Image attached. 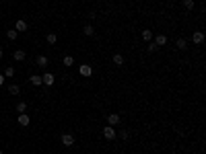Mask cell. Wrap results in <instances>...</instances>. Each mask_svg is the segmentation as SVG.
<instances>
[{
	"instance_id": "1",
	"label": "cell",
	"mask_w": 206,
	"mask_h": 154,
	"mask_svg": "<svg viewBox=\"0 0 206 154\" xmlns=\"http://www.w3.org/2000/svg\"><path fill=\"white\" fill-rule=\"evenodd\" d=\"M116 128L113 125H107V128H103V138L105 140H116Z\"/></svg>"
},
{
	"instance_id": "2",
	"label": "cell",
	"mask_w": 206,
	"mask_h": 154,
	"mask_svg": "<svg viewBox=\"0 0 206 154\" xmlns=\"http://www.w3.org/2000/svg\"><path fill=\"white\" fill-rule=\"evenodd\" d=\"M41 82H44L45 86H52V84H54V82H56V76L52 74V72H45V74L41 76Z\"/></svg>"
},
{
	"instance_id": "3",
	"label": "cell",
	"mask_w": 206,
	"mask_h": 154,
	"mask_svg": "<svg viewBox=\"0 0 206 154\" xmlns=\"http://www.w3.org/2000/svg\"><path fill=\"white\" fill-rule=\"evenodd\" d=\"M15 31H17V33H25V31H29V25H27L23 19H19L15 23Z\"/></svg>"
},
{
	"instance_id": "4",
	"label": "cell",
	"mask_w": 206,
	"mask_h": 154,
	"mask_svg": "<svg viewBox=\"0 0 206 154\" xmlns=\"http://www.w3.org/2000/svg\"><path fill=\"white\" fill-rule=\"evenodd\" d=\"M62 144L66 146V148L74 146V136H72V134H62Z\"/></svg>"
},
{
	"instance_id": "5",
	"label": "cell",
	"mask_w": 206,
	"mask_h": 154,
	"mask_svg": "<svg viewBox=\"0 0 206 154\" xmlns=\"http://www.w3.org/2000/svg\"><path fill=\"white\" fill-rule=\"evenodd\" d=\"M79 72H80V76H85V78H89V76L93 74V68H91L89 64H83V66L79 68Z\"/></svg>"
},
{
	"instance_id": "6",
	"label": "cell",
	"mask_w": 206,
	"mask_h": 154,
	"mask_svg": "<svg viewBox=\"0 0 206 154\" xmlns=\"http://www.w3.org/2000/svg\"><path fill=\"white\" fill-rule=\"evenodd\" d=\"M192 41H194L196 45L204 43V33H202V31H194V35H192Z\"/></svg>"
},
{
	"instance_id": "7",
	"label": "cell",
	"mask_w": 206,
	"mask_h": 154,
	"mask_svg": "<svg viewBox=\"0 0 206 154\" xmlns=\"http://www.w3.org/2000/svg\"><path fill=\"white\" fill-rule=\"evenodd\" d=\"M118 123H120V115L118 113H109L107 115V125H113V128H116Z\"/></svg>"
},
{
	"instance_id": "8",
	"label": "cell",
	"mask_w": 206,
	"mask_h": 154,
	"mask_svg": "<svg viewBox=\"0 0 206 154\" xmlns=\"http://www.w3.org/2000/svg\"><path fill=\"white\" fill-rule=\"evenodd\" d=\"M152 43L157 45V47H159V45H165L167 43V37H165V35H155V37H152Z\"/></svg>"
},
{
	"instance_id": "9",
	"label": "cell",
	"mask_w": 206,
	"mask_h": 154,
	"mask_svg": "<svg viewBox=\"0 0 206 154\" xmlns=\"http://www.w3.org/2000/svg\"><path fill=\"white\" fill-rule=\"evenodd\" d=\"M35 64L39 66V68H48V64H49V60L45 58V55H39L37 60H35Z\"/></svg>"
},
{
	"instance_id": "10",
	"label": "cell",
	"mask_w": 206,
	"mask_h": 154,
	"mask_svg": "<svg viewBox=\"0 0 206 154\" xmlns=\"http://www.w3.org/2000/svg\"><path fill=\"white\" fill-rule=\"evenodd\" d=\"M19 125H23V128L29 125V115L27 113H19Z\"/></svg>"
},
{
	"instance_id": "11",
	"label": "cell",
	"mask_w": 206,
	"mask_h": 154,
	"mask_svg": "<svg viewBox=\"0 0 206 154\" xmlns=\"http://www.w3.org/2000/svg\"><path fill=\"white\" fill-rule=\"evenodd\" d=\"M62 64L66 66V68H70V66H74V58H72V55H64V58H62Z\"/></svg>"
},
{
	"instance_id": "12",
	"label": "cell",
	"mask_w": 206,
	"mask_h": 154,
	"mask_svg": "<svg viewBox=\"0 0 206 154\" xmlns=\"http://www.w3.org/2000/svg\"><path fill=\"white\" fill-rule=\"evenodd\" d=\"M29 80H31V84H33V86H41V84H44V82H41V76H39V74H33Z\"/></svg>"
},
{
	"instance_id": "13",
	"label": "cell",
	"mask_w": 206,
	"mask_h": 154,
	"mask_svg": "<svg viewBox=\"0 0 206 154\" xmlns=\"http://www.w3.org/2000/svg\"><path fill=\"white\" fill-rule=\"evenodd\" d=\"M152 37H155V35H152L151 29H142V39L144 41H152Z\"/></svg>"
},
{
	"instance_id": "14",
	"label": "cell",
	"mask_w": 206,
	"mask_h": 154,
	"mask_svg": "<svg viewBox=\"0 0 206 154\" xmlns=\"http://www.w3.org/2000/svg\"><path fill=\"white\" fill-rule=\"evenodd\" d=\"M111 62H113L116 66H122V64H124V55H122V54H116V55L111 58Z\"/></svg>"
},
{
	"instance_id": "15",
	"label": "cell",
	"mask_w": 206,
	"mask_h": 154,
	"mask_svg": "<svg viewBox=\"0 0 206 154\" xmlns=\"http://www.w3.org/2000/svg\"><path fill=\"white\" fill-rule=\"evenodd\" d=\"M13 58H15L17 62H23V60H25V51H23V50H17L15 54H13Z\"/></svg>"
},
{
	"instance_id": "16",
	"label": "cell",
	"mask_w": 206,
	"mask_h": 154,
	"mask_svg": "<svg viewBox=\"0 0 206 154\" xmlns=\"http://www.w3.org/2000/svg\"><path fill=\"white\" fill-rule=\"evenodd\" d=\"M45 41H48L49 45H54L56 41H58V37H56V33H48V35H45Z\"/></svg>"
},
{
	"instance_id": "17",
	"label": "cell",
	"mask_w": 206,
	"mask_h": 154,
	"mask_svg": "<svg viewBox=\"0 0 206 154\" xmlns=\"http://www.w3.org/2000/svg\"><path fill=\"white\" fill-rule=\"evenodd\" d=\"M85 35H89V37H93V35H95V27L93 25H85Z\"/></svg>"
},
{
	"instance_id": "18",
	"label": "cell",
	"mask_w": 206,
	"mask_h": 154,
	"mask_svg": "<svg viewBox=\"0 0 206 154\" xmlns=\"http://www.w3.org/2000/svg\"><path fill=\"white\" fill-rule=\"evenodd\" d=\"M177 50H186V47H188V41L186 39H183V37H179V39H177Z\"/></svg>"
},
{
	"instance_id": "19",
	"label": "cell",
	"mask_w": 206,
	"mask_h": 154,
	"mask_svg": "<svg viewBox=\"0 0 206 154\" xmlns=\"http://www.w3.org/2000/svg\"><path fill=\"white\" fill-rule=\"evenodd\" d=\"M6 37H8V39H10V41H15V39H17V37H19V33H17V31H15V29H8V31H6Z\"/></svg>"
},
{
	"instance_id": "20",
	"label": "cell",
	"mask_w": 206,
	"mask_h": 154,
	"mask_svg": "<svg viewBox=\"0 0 206 154\" xmlns=\"http://www.w3.org/2000/svg\"><path fill=\"white\" fill-rule=\"evenodd\" d=\"M13 76H15V68H13V66H8V68L4 70V78H13Z\"/></svg>"
},
{
	"instance_id": "21",
	"label": "cell",
	"mask_w": 206,
	"mask_h": 154,
	"mask_svg": "<svg viewBox=\"0 0 206 154\" xmlns=\"http://www.w3.org/2000/svg\"><path fill=\"white\" fill-rule=\"evenodd\" d=\"M15 109L19 111V113H25V111H27V103H23V101H21V103H17Z\"/></svg>"
},
{
	"instance_id": "22",
	"label": "cell",
	"mask_w": 206,
	"mask_h": 154,
	"mask_svg": "<svg viewBox=\"0 0 206 154\" xmlns=\"http://www.w3.org/2000/svg\"><path fill=\"white\" fill-rule=\"evenodd\" d=\"M8 93H10V94H19V93H21L19 84H10V86H8Z\"/></svg>"
},
{
	"instance_id": "23",
	"label": "cell",
	"mask_w": 206,
	"mask_h": 154,
	"mask_svg": "<svg viewBox=\"0 0 206 154\" xmlns=\"http://www.w3.org/2000/svg\"><path fill=\"white\" fill-rule=\"evenodd\" d=\"M194 4H196L194 0H183V6H186L188 10H194Z\"/></svg>"
},
{
	"instance_id": "24",
	"label": "cell",
	"mask_w": 206,
	"mask_h": 154,
	"mask_svg": "<svg viewBox=\"0 0 206 154\" xmlns=\"http://www.w3.org/2000/svg\"><path fill=\"white\" fill-rule=\"evenodd\" d=\"M128 136H130V134H128V129H122V132H120V138H122V140H128Z\"/></svg>"
},
{
	"instance_id": "25",
	"label": "cell",
	"mask_w": 206,
	"mask_h": 154,
	"mask_svg": "<svg viewBox=\"0 0 206 154\" xmlns=\"http://www.w3.org/2000/svg\"><path fill=\"white\" fill-rule=\"evenodd\" d=\"M148 51H151V54H152V51H157V45L152 43V41H148Z\"/></svg>"
},
{
	"instance_id": "26",
	"label": "cell",
	"mask_w": 206,
	"mask_h": 154,
	"mask_svg": "<svg viewBox=\"0 0 206 154\" xmlns=\"http://www.w3.org/2000/svg\"><path fill=\"white\" fill-rule=\"evenodd\" d=\"M4 80H6V78H4V74H0V86L4 84Z\"/></svg>"
},
{
	"instance_id": "27",
	"label": "cell",
	"mask_w": 206,
	"mask_h": 154,
	"mask_svg": "<svg viewBox=\"0 0 206 154\" xmlns=\"http://www.w3.org/2000/svg\"><path fill=\"white\" fill-rule=\"evenodd\" d=\"M0 58H2V50H0Z\"/></svg>"
},
{
	"instance_id": "28",
	"label": "cell",
	"mask_w": 206,
	"mask_h": 154,
	"mask_svg": "<svg viewBox=\"0 0 206 154\" xmlns=\"http://www.w3.org/2000/svg\"><path fill=\"white\" fill-rule=\"evenodd\" d=\"M0 154H4V152H2V150H0Z\"/></svg>"
}]
</instances>
